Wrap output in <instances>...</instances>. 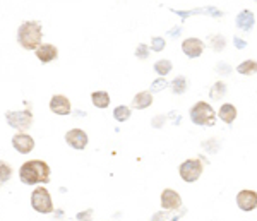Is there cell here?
<instances>
[{
	"instance_id": "obj_3",
	"label": "cell",
	"mask_w": 257,
	"mask_h": 221,
	"mask_svg": "<svg viewBox=\"0 0 257 221\" xmlns=\"http://www.w3.org/2000/svg\"><path fill=\"white\" fill-rule=\"evenodd\" d=\"M190 120L196 125L206 127V125H214L216 122V113L211 108V105H207L206 101H199L190 108Z\"/></svg>"
},
{
	"instance_id": "obj_31",
	"label": "cell",
	"mask_w": 257,
	"mask_h": 221,
	"mask_svg": "<svg viewBox=\"0 0 257 221\" xmlns=\"http://www.w3.org/2000/svg\"><path fill=\"white\" fill-rule=\"evenodd\" d=\"M233 43L237 45V48H240V50H242V48H245V45H247L244 40H240V38H237V36L233 38Z\"/></svg>"
},
{
	"instance_id": "obj_11",
	"label": "cell",
	"mask_w": 257,
	"mask_h": 221,
	"mask_svg": "<svg viewBox=\"0 0 257 221\" xmlns=\"http://www.w3.org/2000/svg\"><path fill=\"white\" fill-rule=\"evenodd\" d=\"M12 146L16 151H19L21 154H27L33 151L34 147V139L27 134H16L12 137Z\"/></svg>"
},
{
	"instance_id": "obj_21",
	"label": "cell",
	"mask_w": 257,
	"mask_h": 221,
	"mask_svg": "<svg viewBox=\"0 0 257 221\" xmlns=\"http://www.w3.org/2000/svg\"><path fill=\"white\" fill-rule=\"evenodd\" d=\"M10 177H12V168H10V165L5 163V161H0V187L5 185L7 182L10 180Z\"/></svg>"
},
{
	"instance_id": "obj_10",
	"label": "cell",
	"mask_w": 257,
	"mask_h": 221,
	"mask_svg": "<svg viewBox=\"0 0 257 221\" xmlns=\"http://www.w3.org/2000/svg\"><path fill=\"white\" fill-rule=\"evenodd\" d=\"M50 110L55 115H69L71 113V101H69L67 96L55 95L50 99Z\"/></svg>"
},
{
	"instance_id": "obj_15",
	"label": "cell",
	"mask_w": 257,
	"mask_h": 221,
	"mask_svg": "<svg viewBox=\"0 0 257 221\" xmlns=\"http://www.w3.org/2000/svg\"><path fill=\"white\" fill-rule=\"evenodd\" d=\"M153 103V95L149 91H142V93H137L132 99V108L135 110H144L148 106H151Z\"/></svg>"
},
{
	"instance_id": "obj_2",
	"label": "cell",
	"mask_w": 257,
	"mask_h": 221,
	"mask_svg": "<svg viewBox=\"0 0 257 221\" xmlns=\"http://www.w3.org/2000/svg\"><path fill=\"white\" fill-rule=\"evenodd\" d=\"M41 24L38 21H26L19 26L17 29V41L24 50H34L41 45Z\"/></svg>"
},
{
	"instance_id": "obj_5",
	"label": "cell",
	"mask_w": 257,
	"mask_h": 221,
	"mask_svg": "<svg viewBox=\"0 0 257 221\" xmlns=\"http://www.w3.org/2000/svg\"><path fill=\"white\" fill-rule=\"evenodd\" d=\"M5 120L12 129L19 130V134H24L33 125V113L31 110H23V112H5Z\"/></svg>"
},
{
	"instance_id": "obj_30",
	"label": "cell",
	"mask_w": 257,
	"mask_h": 221,
	"mask_svg": "<svg viewBox=\"0 0 257 221\" xmlns=\"http://www.w3.org/2000/svg\"><path fill=\"white\" fill-rule=\"evenodd\" d=\"M165 115H158V117H156V119H153V127H156V129H159V127H161V123L163 122H165Z\"/></svg>"
},
{
	"instance_id": "obj_28",
	"label": "cell",
	"mask_w": 257,
	"mask_h": 221,
	"mask_svg": "<svg viewBox=\"0 0 257 221\" xmlns=\"http://www.w3.org/2000/svg\"><path fill=\"white\" fill-rule=\"evenodd\" d=\"M77 221H91L93 218V209H86V211H81L76 215Z\"/></svg>"
},
{
	"instance_id": "obj_19",
	"label": "cell",
	"mask_w": 257,
	"mask_h": 221,
	"mask_svg": "<svg viewBox=\"0 0 257 221\" xmlns=\"http://www.w3.org/2000/svg\"><path fill=\"white\" fill-rule=\"evenodd\" d=\"M237 72H238V74H242V75L257 74V62L256 60H245V62H242V64L237 67Z\"/></svg>"
},
{
	"instance_id": "obj_7",
	"label": "cell",
	"mask_w": 257,
	"mask_h": 221,
	"mask_svg": "<svg viewBox=\"0 0 257 221\" xmlns=\"http://www.w3.org/2000/svg\"><path fill=\"white\" fill-rule=\"evenodd\" d=\"M182 206V197L179 196V192H175L173 189H165L161 192V208L163 211H177Z\"/></svg>"
},
{
	"instance_id": "obj_4",
	"label": "cell",
	"mask_w": 257,
	"mask_h": 221,
	"mask_svg": "<svg viewBox=\"0 0 257 221\" xmlns=\"http://www.w3.org/2000/svg\"><path fill=\"white\" fill-rule=\"evenodd\" d=\"M31 206L36 213L41 215H50L53 213V202H51L50 192L45 187H36L31 194Z\"/></svg>"
},
{
	"instance_id": "obj_24",
	"label": "cell",
	"mask_w": 257,
	"mask_h": 221,
	"mask_svg": "<svg viewBox=\"0 0 257 221\" xmlns=\"http://www.w3.org/2000/svg\"><path fill=\"white\" fill-rule=\"evenodd\" d=\"M172 62L170 60H166V58H163V60H158L154 64V72H158L159 75H166V74H170L172 72Z\"/></svg>"
},
{
	"instance_id": "obj_13",
	"label": "cell",
	"mask_w": 257,
	"mask_h": 221,
	"mask_svg": "<svg viewBox=\"0 0 257 221\" xmlns=\"http://www.w3.org/2000/svg\"><path fill=\"white\" fill-rule=\"evenodd\" d=\"M58 57V50L55 45H40L36 48V58L43 64H48L51 60H57Z\"/></svg>"
},
{
	"instance_id": "obj_29",
	"label": "cell",
	"mask_w": 257,
	"mask_h": 221,
	"mask_svg": "<svg viewBox=\"0 0 257 221\" xmlns=\"http://www.w3.org/2000/svg\"><path fill=\"white\" fill-rule=\"evenodd\" d=\"M213 48H214V50H223V48H225V38L223 36H214L213 38Z\"/></svg>"
},
{
	"instance_id": "obj_8",
	"label": "cell",
	"mask_w": 257,
	"mask_h": 221,
	"mask_svg": "<svg viewBox=\"0 0 257 221\" xmlns=\"http://www.w3.org/2000/svg\"><path fill=\"white\" fill-rule=\"evenodd\" d=\"M88 141H89L88 134L81 129H72L65 134V143L71 147H74V149H79V151L84 149V147L88 146Z\"/></svg>"
},
{
	"instance_id": "obj_27",
	"label": "cell",
	"mask_w": 257,
	"mask_h": 221,
	"mask_svg": "<svg viewBox=\"0 0 257 221\" xmlns=\"http://www.w3.org/2000/svg\"><path fill=\"white\" fill-rule=\"evenodd\" d=\"M165 38H159V36H154L151 40V50L154 51H161L163 48H165Z\"/></svg>"
},
{
	"instance_id": "obj_14",
	"label": "cell",
	"mask_w": 257,
	"mask_h": 221,
	"mask_svg": "<svg viewBox=\"0 0 257 221\" xmlns=\"http://www.w3.org/2000/svg\"><path fill=\"white\" fill-rule=\"evenodd\" d=\"M254 24H256V17L251 10H242L237 16V26L240 27L242 31H247L249 33V31H252Z\"/></svg>"
},
{
	"instance_id": "obj_1",
	"label": "cell",
	"mask_w": 257,
	"mask_h": 221,
	"mask_svg": "<svg viewBox=\"0 0 257 221\" xmlns=\"http://www.w3.org/2000/svg\"><path fill=\"white\" fill-rule=\"evenodd\" d=\"M19 178L26 185L48 184L50 182V167L41 160H31L19 168Z\"/></svg>"
},
{
	"instance_id": "obj_26",
	"label": "cell",
	"mask_w": 257,
	"mask_h": 221,
	"mask_svg": "<svg viewBox=\"0 0 257 221\" xmlns=\"http://www.w3.org/2000/svg\"><path fill=\"white\" fill-rule=\"evenodd\" d=\"M166 86H168V82H166L163 77H159V79H156V81H153L151 91H149V93H158V91H161V89H165Z\"/></svg>"
},
{
	"instance_id": "obj_22",
	"label": "cell",
	"mask_w": 257,
	"mask_h": 221,
	"mask_svg": "<svg viewBox=\"0 0 257 221\" xmlns=\"http://www.w3.org/2000/svg\"><path fill=\"white\" fill-rule=\"evenodd\" d=\"M225 95H227V84L221 81L214 82V86L211 88V99H223Z\"/></svg>"
},
{
	"instance_id": "obj_23",
	"label": "cell",
	"mask_w": 257,
	"mask_h": 221,
	"mask_svg": "<svg viewBox=\"0 0 257 221\" xmlns=\"http://www.w3.org/2000/svg\"><path fill=\"white\" fill-rule=\"evenodd\" d=\"M113 117H115L117 122H127L128 119H130V108L128 106H117L115 110H113Z\"/></svg>"
},
{
	"instance_id": "obj_16",
	"label": "cell",
	"mask_w": 257,
	"mask_h": 221,
	"mask_svg": "<svg viewBox=\"0 0 257 221\" xmlns=\"http://www.w3.org/2000/svg\"><path fill=\"white\" fill-rule=\"evenodd\" d=\"M220 119L227 123H233V120L237 119V108L230 103H225L220 108Z\"/></svg>"
},
{
	"instance_id": "obj_12",
	"label": "cell",
	"mask_w": 257,
	"mask_h": 221,
	"mask_svg": "<svg viewBox=\"0 0 257 221\" xmlns=\"http://www.w3.org/2000/svg\"><path fill=\"white\" fill-rule=\"evenodd\" d=\"M204 50V43L199 38H187L182 43V51L189 58H197Z\"/></svg>"
},
{
	"instance_id": "obj_9",
	"label": "cell",
	"mask_w": 257,
	"mask_h": 221,
	"mask_svg": "<svg viewBox=\"0 0 257 221\" xmlns=\"http://www.w3.org/2000/svg\"><path fill=\"white\" fill-rule=\"evenodd\" d=\"M237 204L242 211H252L257 208V192L254 191H240L237 196Z\"/></svg>"
},
{
	"instance_id": "obj_25",
	"label": "cell",
	"mask_w": 257,
	"mask_h": 221,
	"mask_svg": "<svg viewBox=\"0 0 257 221\" xmlns=\"http://www.w3.org/2000/svg\"><path fill=\"white\" fill-rule=\"evenodd\" d=\"M135 57L141 58V60H146V58L149 57V47L144 43L137 45V48H135Z\"/></svg>"
},
{
	"instance_id": "obj_18",
	"label": "cell",
	"mask_w": 257,
	"mask_h": 221,
	"mask_svg": "<svg viewBox=\"0 0 257 221\" xmlns=\"http://www.w3.org/2000/svg\"><path fill=\"white\" fill-rule=\"evenodd\" d=\"M183 215H185V209H182L179 215H173V216L170 215V211H158L153 215L151 221H179Z\"/></svg>"
},
{
	"instance_id": "obj_20",
	"label": "cell",
	"mask_w": 257,
	"mask_h": 221,
	"mask_svg": "<svg viewBox=\"0 0 257 221\" xmlns=\"http://www.w3.org/2000/svg\"><path fill=\"white\" fill-rule=\"evenodd\" d=\"M168 86H172V91L175 93V95H183V93L187 91V79L183 77V75H179V77L173 79Z\"/></svg>"
},
{
	"instance_id": "obj_17",
	"label": "cell",
	"mask_w": 257,
	"mask_h": 221,
	"mask_svg": "<svg viewBox=\"0 0 257 221\" xmlns=\"http://www.w3.org/2000/svg\"><path fill=\"white\" fill-rule=\"evenodd\" d=\"M91 101L96 108H106L110 105V95L106 91H95L91 95Z\"/></svg>"
},
{
	"instance_id": "obj_6",
	"label": "cell",
	"mask_w": 257,
	"mask_h": 221,
	"mask_svg": "<svg viewBox=\"0 0 257 221\" xmlns=\"http://www.w3.org/2000/svg\"><path fill=\"white\" fill-rule=\"evenodd\" d=\"M203 173V161L201 160H187L180 165V177L187 182V184H192Z\"/></svg>"
}]
</instances>
